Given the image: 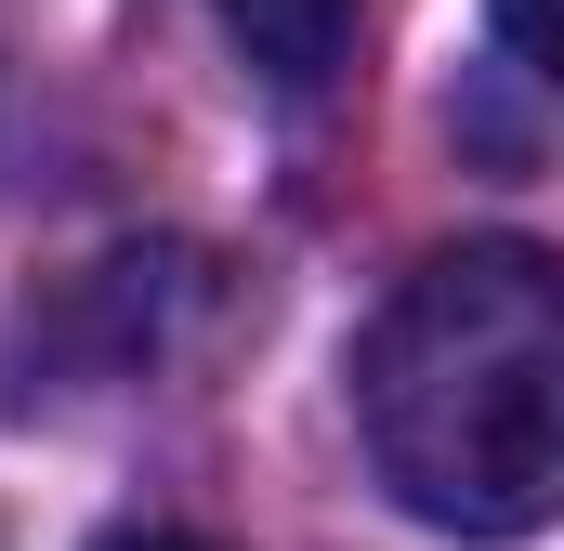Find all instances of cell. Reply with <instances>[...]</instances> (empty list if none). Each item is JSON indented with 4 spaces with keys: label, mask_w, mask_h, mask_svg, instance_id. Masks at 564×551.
<instances>
[{
    "label": "cell",
    "mask_w": 564,
    "mask_h": 551,
    "mask_svg": "<svg viewBox=\"0 0 564 551\" xmlns=\"http://www.w3.org/2000/svg\"><path fill=\"white\" fill-rule=\"evenodd\" d=\"M355 433L433 539L564 526V263L525 237L433 250L355 342Z\"/></svg>",
    "instance_id": "6da1fadb"
},
{
    "label": "cell",
    "mask_w": 564,
    "mask_h": 551,
    "mask_svg": "<svg viewBox=\"0 0 564 551\" xmlns=\"http://www.w3.org/2000/svg\"><path fill=\"white\" fill-rule=\"evenodd\" d=\"M355 13H368V0H224V40L250 53V79L315 93V79L355 53Z\"/></svg>",
    "instance_id": "7a4b0ae2"
},
{
    "label": "cell",
    "mask_w": 564,
    "mask_h": 551,
    "mask_svg": "<svg viewBox=\"0 0 564 551\" xmlns=\"http://www.w3.org/2000/svg\"><path fill=\"white\" fill-rule=\"evenodd\" d=\"M499 40L539 93H564V0H499Z\"/></svg>",
    "instance_id": "3957f363"
},
{
    "label": "cell",
    "mask_w": 564,
    "mask_h": 551,
    "mask_svg": "<svg viewBox=\"0 0 564 551\" xmlns=\"http://www.w3.org/2000/svg\"><path fill=\"white\" fill-rule=\"evenodd\" d=\"M93 551H210V539H184V526H119V539H93Z\"/></svg>",
    "instance_id": "277c9868"
}]
</instances>
